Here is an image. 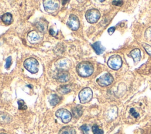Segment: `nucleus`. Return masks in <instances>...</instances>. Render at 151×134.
Masks as SVG:
<instances>
[{"label":"nucleus","mask_w":151,"mask_h":134,"mask_svg":"<svg viewBox=\"0 0 151 134\" xmlns=\"http://www.w3.org/2000/svg\"><path fill=\"white\" fill-rule=\"evenodd\" d=\"M72 115L74 117L77 119L79 118L83 114V107L80 105H78L73 107L71 110Z\"/></svg>","instance_id":"nucleus-18"},{"label":"nucleus","mask_w":151,"mask_h":134,"mask_svg":"<svg viewBox=\"0 0 151 134\" xmlns=\"http://www.w3.org/2000/svg\"><path fill=\"white\" fill-rule=\"evenodd\" d=\"M24 66L29 72L35 74L38 71L39 63L35 58H29L24 61Z\"/></svg>","instance_id":"nucleus-2"},{"label":"nucleus","mask_w":151,"mask_h":134,"mask_svg":"<svg viewBox=\"0 0 151 134\" xmlns=\"http://www.w3.org/2000/svg\"><path fill=\"white\" fill-rule=\"evenodd\" d=\"M11 63H12V58L11 56H9L6 59V64L5 65V68L6 69H8L11 65Z\"/></svg>","instance_id":"nucleus-29"},{"label":"nucleus","mask_w":151,"mask_h":134,"mask_svg":"<svg viewBox=\"0 0 151 134\" xmlns=\"http://www.w3.org/2000/svg\"><path fill=\"white\" fill-rule=\"evenodd\" d=\"M129 115L133 117L134 119H138L139 117H140V113L139 112L136 110V109L135 107H131L130 109H129Z\"/></svg>","instance_id":"nucleus-23"},{"label":"nucleus","mask_w":151,"mask_h":134,"mask_svg":"<svg viewBox=\"0 0 151 134\" xmlns=\"http://www.w3.org/2000/svg\"><path fill=\"white\" fill-rule=\"evenodd\" d=\"M92 131L93 134H104V131L101 129H100L97 125L93 126Z\"/></svg>","instance_id":"nucleus-24"},{"label":"nucleus","mask_w":151,"mask_h":134,"mask_svg":"<svg viewBox=\"0 0 151 134\" xmlns=\"http://www.w3.org/2000/svg\"><path fill=\"white\" fill-rule=\"evenodd\" d=\"M70 79V75L67 71H59L56 76V79L58 81L61 83H64L68 81Z\"/></svg>","instance_id":"nucleus-13"},{"label":"nucleus","mask_w":151,"mask_h":134,"mask_svg":"<svg viewBox=\"0 0 151 134\" xmlns=\"http://www.w3.org/2000/svg\"><path fill=\"white\" fill-rule=\"evenodd\" d=\"M94 68L91 63L88 61H83L80 63L76 66V71L77 74L83 77H87L92 74Z\"/></svg>","instance_id":"nucleus-1"},{"label":"nucleus","mask_w":151,"mask_h":134,"mask_svg":"<svg viewBox=\"0 0 151 134\" xmlns=\"http://www.w3.org/2000/svg\"><path fill=\"white\" fill-rule=\"evenodd\" d=\"M122 64V60L121 57L117 54L110 56L107 61V65L109 67L113 70L119 69Z\"/></svg>","instance_id":"nucleus-4"},{"label":"nucleus","mask_w":151,"mask_h":134,"mask_svg":"<svg viewBox=\"0 0 151 134\" xmlns=\"http://www.w3.org/2000/svg\"><path fill=\"white\" fill-rule=\"evenodd\" d=\"M67 25L73 31L77 30L80 27V21L78 17L74 14H70Z\"/></svg>","instance_id":"nucleus-10"},{"label":"nucleus","mask_w":151,"mask_h":134,"mask_svg":"<svg viewBox=\"0 0 151 134\" xmlns=\"http://www.w3.org/2000/svg\"><path fill=\"white\" fill-rule=\"evenodd\" d=\"M80 129L83 132L84 134H87L89 132V127L87 125H83L80 128Z\"/></svg>","instance_id":"nucleus-27"},{"label":"nucleus","mask_w":151,"mask_h":134,"mask_svg":"<svg viewBox=\"0 0 151 134\" xmlns=\"http://www.w3.org/2000/svg\"><path fill=\"white\" fill-rule=\"evenodd\" d=\"M137 71L142 74H149L151 73V58L137 68Z\"/></svg>","instance_id":"nucleus-11"},{"label":"nucleus","mask_w":151,"mask_h":134,"mask_svg":"<svg viewBox=\"0 0 151 134\" xmlns=\"http://www.w3.org/2000/svg\"><path fill=\"white\" fill-rule=\"evenodd\" d=\"M86 20L89 23H95L96 22L100 17V14L99 10L97 9H90L88 10L85 15Z\"/></svg>","instance_id":"nucleus-6"},{"label":"nucleus","mask_w":151,"mask_h":134,"mask_svg":"<svg viewBox=\"0 0 151 134\" xmlns=\"http://www.w3.org/2000/svg\"><path fill=\"white\" fill-rule=\"evenodd\" d=\"M43 5L45 11L49 14H53L58 11L60 5L55 1L45 0L43 1Z\"/></svg>","instance_id":"nucleus-5"},{"label":"nucleus","mask_w":151,"mask_h":134,"mask_svg":"<svg viewBox=\"0 0 151 134\" xmlns=\"http://www.w3.org/2000/svg\"><path fill=\"white\" fill-rule=\"evenodd\" d=\"M91 47L94 49L96 53L98 55L102 54L105 50V48L101 45V44L100 41H97V42L94 43V44H93L91 45Z\"/></svg>","instance_id":"nucleus-16"},{"label":"nucleus","mask_w":151,"mask_h":134,"mask_svg":"<svg viewBox=\"0 0 151 134\" xmlns=\"http://www.w3.org/2000/svg\"><path fill=\"white\" fill-rule=\"evenodd\" d=\"M72 87L70 85L68 84H65V85H61L60 86L58 89V91L61 94H65L68 93L71 91Z\"/></svg>","instance_id":"nucleus-19"},{"label":"nucleus","mask_w":151,"mask_h":134,"mask_svg":"<svg viewBox=\"0 0 151 134\" xmlns=\"http://www.w3.org/2000/svg\"><path fill=\"white\" fill-rule=\"evenodd\" d=\"M78 97L81 103H86L90 102L93 97V91L89 87H85L82 89L79 94Z\"/></svg>","instance_id":"nucleus-3"},{"label":"nucleus","mask_w":151,"mask_h":134,"mask_svg":"<svg viewBox=\"0 0 151 134\" xmlns=\"http://www.w3.org/2000/svg\"><path fill=\"white\" fill-rule=\"evenodd\" d=\"M113 76L110 74L109 73H105L99 77L97 80L96 81L99 85L102 87L107 86L111 84L113 81Z\"/></svg>","instance_id":"nucleus-7"},{"label":"nucleus","mask_w":151,"mask_h":134,"mask_svg":"<svg viewBox=\"0 0 151 134\" xmlns=\"http://www.w3.org/2000/svg\"><path fill=\"white\" fill-rule=\"evenodd\" d=\"M123 4V2L122 1H113L112 2V4L116 6H121Z\"/></svg>","instance_id":"nucleus-30"},{"label":"nucleus","mask_w":151,"mask_h":134,"mask_svg":"<svg viewBox=\"0 0 151 134\" xmlns=\"http://www.w3.org/2000/svg\"><path fill=\"white\" fill-rule=\"evenodd\" d=\"M60 97L57 94H52L49 96V103L52 106H56L60 102Z\"/></svg>","instance_id":"nucleus-22"},{"label":"nucleus","mask_w":151,"mask_h":134,"mask_svg":"<svg viewBox=\"0 0 151 134\" xmlns=\"http://www.w3.org/2000/svg\"><path fill=\"white\" fill-rule=\"evenodd\" d=\"M17 102H18V109L19 110H25V109H27V107L25 104V102L23 100L19 99Z\"/></svg>","instance_id":"nucleus-25"},{"label":"nucleus","mask_w":151,"mask_h":134,"mask_svg":"<svg viewBox=\"0 0 151 134\" xmlns=\"http://www.w3.org/2000/svg\"><path fill=\"white\" fill-rule=\"evenodd\" d=\"M142 45L144 48V49L145 50L146 52L151 57V45L145 43H142Z\"/></svg>","instance_id":"nucleus-26"},{"label":"nucleus","mask_w":151,"mask_h":134,"mask_svg":"<svg viewBox=\"0 0 151 134\" xmlns=\"http://www.w3.org/2000/svg\"><path fill=\"white\" fill-rule=\"evenodd\" d=\"M145 38L148 40H151V27L148 28L145 32Z\"/></svg>","instance_id":"nucleus-28"},{"label":"nucleus","mask_w":151,"mask_h":134,"mask_svg":"<svg viewBox=\"0 0 151 134\" xmlns=\"http://www.w3.org/2000/svg\"><path fill=\"white\" fill-rule=\"evenodd\" d=\"M27 40L31 44H35L39 42L41 40L38 33L35 31H32L27 34Z\"/></svg>","instance_id":"nucleus-12"},{"label":"nucleus","mask_w":151,"mask_h":134,"mask_svg":"<svg viewBox=\"0 0 151 134\" xmlns=\"http://www.w3.org/2000/svg\"><path fill=\"white\" fill-rule=\"evenodd\" d=\"M58 134H76V132L73 128L64 126L60 130Z\"/></svg>","instance_id":"nucleus-20"},{"label":"nucleus","mask_w":151,"mask_h":134,"mask_svg":"<svg viewBox=\"0 0 151 134\" xmlns=\"http://www.w3.org/2000/svg\"><path fill=\"white\" fill-rule=\"evenodd\" d=\"M130 55L133 58L134 63H137L140 61L141 59V54H140V51L139 49L136 48L132 50L130 52Z\"/></svg>","instance_id":"nucleus-17"},{"label":"nucleus","mask_w":151,"mask_h":134,"mask_svg":"<svg viewBox=\"0 0 151 134\" xmlns=\"http://www.w3.org/2000/svg\"><path fill=\"white\" fill-rule=\"evenodd\" d=\"M49 33H50V35H55V31L52 30V28L50 29Z\"/></svg>","instance_id":"nucleus-32"},{"label":"nucleus","mask_w":151,"mask_h":134,"mask_svg":"<svg viewBox=\"0 0 151 134\" xmlns=\"http://www.w3.org/2000/svg\"><path fill=\"white\" fill-rule=\"evenodd\" d=\"M55 116L57 117L61 118L62 122L64 123H68L72 117L71 113L65 109H60L55 112Z\"/></svg>","instance_id":"nucleus-8"},{"label":"nucleus","mask_w":151,"mask_h":134,"mask_svg":"<svg viewBox=\"0 0 151 134\" xmlns=\"http://www.w3.org/2000/svg\"><path fill=\"white\" fill-rule=\"evenodd\" d=\"M54 65L59 71H67L71 66V62L66 58H61L57 60L55 62Z\"/></svg>","instance_id":"nucleus-9"},{"label":"nucleus","mask_w":151,"mask_h":134,"mask_svg":"<svg viewBox=\"0 0 151 134\" xmlns=\"http://www.w3.org/2000/svg\"><path fill=\"white\" fill-rule=\"evenodd\" d=\"M12 120V116L8 113L5 112H0V123L7 124L10 123Z\"/></svg>","instance_id":"nucleus-15"},{"label":"nucleus","mask_w":151,"mask_h":134,"mask_svg":"<svg viewBox=\"0 0 151 134\" xmlns=\"http://www.w3.org/2000/svg\"><path fill=\"white\" fill-rule=\"evenodd\" d=\"M115 31V27H110L108 29V33L110 34V35H111Z\"/></svg>","instance_id":"nucleus-31"},{"label":"nucleus","mask_w":151,"mask_h":134,"mask_svg":"<svg viewBox=\"0 0 151 134\" xmlns=\"http://www.w3.org/2000/svg\"><path fill=\"white\" fill-rule=\"evenodd\" d=\"M0 134H6V133H1Z\"/></svg>","instance_id":"nucleus-33"},{"label":"nucleus","mask_w":151,"mask_h":134,"mask_svg":"<svg viewBox=\"0 0 151 134\" xmlns=\"http://www.w3.org/2000/svg\"><path fill=\"white\" fill-rule=\"evenodd\" d=\"M1 19L5 24L9 25L12 22V15L11 13H9V12L5 13L2 16Z\"/></svg>","instance_id":"nucleus-21"},{"label":"nucleus","mask_w":151,"mask_h":134,"mask_svg":"<svg viewBox=\"0 0 151 134\" xmlns=\"http://www.w3.org/2000/svg\"><path fill=\"white\" fill-rule=\"evenodd\" d=\"M35 26L38 30L41 32H44L47 31L48 28V24L44 19H40V20L36 22Z\"/></svg>","instance_id":"nucleus-14"}]
</instances>
